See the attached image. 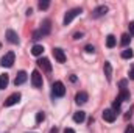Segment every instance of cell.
Here are the masks:
<instances>
[{
  "label": "cell",
  "instance_id": "e0dca14e",
  "mask_svg": "<svg viewBox=\"0 0 134 133\" xmlns=\"http://www.w3.org/2000/svg\"><path fill=\"white\" fill-rule=\"evenodd\" d=\"M115 44H117V39H115V36L109 34V36L106 38V45H108L109 49H112V47H115Z\"/></svg>",
  "mask_w": 134,
  "mask_h": 133
},
{
  "label": "cell",
  "instance_id": "836d02e7",
  "mask_svg": "<svg viewBox=\"0 0 134 133\" xmlns=\"http://www.w3.org/2000/svg\"><path fill=\"white\" fill-rule=\"evenodd\" d=\"M70 81H76V77L75 75H70Z\"/></svg>",
  "mask_w": 134,
  "mask_h": 133
},
{
  "label": "cell",
  "instance_id": "e575fe53",
  "mask_svg": "<svg viewBox=\"0 0 134 133\" xmlns=\"http://www.w3.org/2000/svg\"><path fill=\"white\" fill-rule=\"evenodd\" d=\"M50 133H58V129H56V127H55V129H52V130H50Z\"/></svg>",
  "mask_w": 134,
  "mask_h": 133
},
{
  "label": "cell",
  "instance_id": "7a4b0ae2",
  "mask_svg": "<svg viewBox=\"0 0 134 133\" xmlns=\"http://www.w3.org/2000/svg\"><path fill=\"white\" fill-rule=\"evenodd\" d=\"M81 13H83L81 8H73V9H70L69 13H66V16H64V22H63V24H64V25H69V24H70L76 16H80Z\"/></svg>",
  "mask_w": 134,
  "mask_h": 133
},
{
  "label": "cell",
  "instance_id": "7402d4cb",
  "mask_svg": "<svg viewBox=\"0 0 134 133\" xmlns=\"http://www.w3.org/2000/svg\"><path fill=\"white\" fill-rule=\"evenodd\" d=\"M44 119H45V114H44L42 111H39V113L36 114V124H41V122H44Z\"/></svg>",
  "mask_w": 134,
  "mask_h": 133
},
{
  "label": "cell",
  "instance_id": "7c38bea8",
  "mask_svg": "<svg viewBox=\"0 0 134 133\" xmlns=\"http://www.w3.org/2000/svg\"><path fill=\"white\" fill-rule=\"evenodd\" d=\"M6 39L11 42V44H19V36L14 30H8L6 32Z\"/></svg>",
  "mask_w": 134,
  "mask_h": 133
},
{
  "label": "cell",
  "instance_id": "f1b7e54d",
  "mask_svg": "<svg viewBox=\"0 0 134 133\" xmlns=\"http://www.w3.org/2000/svg\"><path fill=\"white\" fill-rule=\"evenodd\" d=\"M81 38H83V33H81V32H80V33H75V34H73V39H81Z\"/></svg>",
  "mask_w": 134,
  "mask_h": 133
},
{
  "label": "cell",
  "instance_id": "6da1fadb",
  "mask_svg": "<svg viewBox=\"0 0 134 133\" xmlns=\"http://www.w3.org/2000/svg\"><path fill=\"white\" fill-rule=\"evenodd\" d=\"M52 94H53V97H63L66 94L64 83L63 81H55L53 86H52Z\"/></svg>",
  "mask_w": 134,
  "mask_h": 133
},
{
  "label": "cell",
  "instance_id": "9a60e30c",
  "mask_svg": "<svg viewBox=\"0 0 134 133\" xmlns=\"http://www.w3.org/2000/svg\"><path fill=\"white\" fill-rule=\"evenodd\" d=\"M84 119H86V113H84V111H76V113L73 114V121H75L76 124H81Z\"/></svg>",
  "mask_w": 134,
  "mask_h": 133
},
{
  "label": "cell",
  "instance_id": "4316f807",
  "mask_svg": "<svg viewBox=\"0 0 134 133\" xmlns=\"http://www.w3.org/2000/svg\"><path fill=\"white\" fill-rule=\"evenodd\" d=\"M128 28H130V34H131V36H134V21H133V22H130Z\"/></svg>",
  "mask_w": 134,
  "mask_h": 133
},
{
  "label": "cell",
  "instance_id": "30bf717a",
  "mask_svg": "<svg viewBox=\"0 0 134 133\" xmlns=\"http://www.w3.org/2000/svg\"><path fill=\"white\" fill-rule=\"evenodd\" d=\"M27 78H28L27 72H25V70H20V72L16 75V78H14V85H16V86H19V85L25 83V81H27Z\"/></svg>",
  "mask_w": 134,
  "mask_h": 133
},
{
  "label": "cell",
  "instance_id": "277c9868",
  "mask_svg": "<svg viewBox=\"0 0 134 133\" xmlns=\"http://www.w3.org/2000/svg\"><path fill=\"white\" fill-rule=\"evenodd\" d=\"M31 83L34 88H41L42 86V75L39 74V70H33L31 74Z\"/></svg>",
  "mask_w": 134,
  "mask_h": 133
},
{
  "label": "cell",
  "instance_id": "3957f363",
  "mask_svg": "<svg viewBox=\"0 0 134 133\" xmlns=\"http://www.w3.org/2000/svg\"><path fill=\"white\" fill-rule=\"evenodd\" d=\"M14 58H16V55H14V52H8L5 57H2V60H0V64L3 67H11L14 64Z\"/></svg>",
  "mask_w": 134,
  "mask_h": 133
},
{
  "label": "cell",
  "instance_id": "484cf974",
  "mask_svg": "<svg viewBox=\"0 0 134 133\" xmlns=\"http://www.w3.org/2000/svg\"><path fill=\"white\" fill-rule=\"evenodd\" d=\"M84 50H86L87 53H94V52H95V47L89 44V45H86V47H84Z\"/></svg>",
  "mask_w": 134,
  "mask_h": 133
},
{
  "label": "cell",
  "instance_id": "d6986e66",
  "mask_svg": "<svg viewBox=\"0 0 134 133\" xmlns=\"http://www.w3.org/2000/svg\"><path fill=\"white\" fill-rule=\"evenodd\" d=\"M134 52L131 50V49H126V50H123L122 52V58H125V60H130V58H133Z\"/></svg>",
  "mask_w": 134,
  "mask_h": 133
},
{
  "label": "cell",
  "instance_id": "4dcf8cb0",
  "mask_svg": "<svg viewBox=\"0 0 134 133\" xmlns=\"http://www.w3.org/2000/svg\"><path fill=\"white\" fill-rule=\"evenodd\" d=\"M130 78H131V80H134V69H131V70H130Z\"/></svg>",
  "mask_w": 134,
  "mask_h": 133
},
{
  "label": "cell",
  "instance_id": "8fae6325",
  "mask_svg": "<svg viewBox=\"0 0 134 133\" xmlns=\"http://www.w3.org/2000/svg\"><path fill=\"white\" fill-rule=\"evenodd\" d=\"M87 100H89V96H87V93H84V91H80V93L75 96V102H76L78 105H84Z\"/></svg>",
  "mask_w": 134,
  "mask_h": 133
},
{
  "label": "cell",
  "instance_id": "2e32d148",
  "mask_svg": "<svg viewBox=\"0 0 134 133\" xmlns=\"http://www.w3.org/2000/svg\"><path fill=\"white\" fill-rule=\"evenodd\" d=\"M8 83H9L8 74H2V75H0V89H5V88L8 86Z\"/></svg>",
  "mask_w": 134,
  "mask_h": 133
},
{
  "label": "cell",
  "instance_id": "cb8c5ba5",
  "mask_svg": "<svg viewBox=\"0 0 134 133\" xmlns=\"http://www.w3.org/2000/svg\"><path fill=\"white\" fill-rule=\"evenodd\" d=\"M48 6H50V2H48V0H41V2H39V8H41V9H47Z\"/></svg>",
  "mask_w": 134,
  "mask_h": 133
},
{
  "label": "cell",
  "instance_id": "ffe728a7",
  "mask_svg": "<svg viewBox=\"0 0 134 133\" xmlns=\"http://www.w3.org/2000/svg\"><path fill=\"white\" fill-rule=\"evenodd\" d=\"M119 97H120V100H122V102H123V100H130V91L122 89V91H120V94H119Z\"/></svg>",
  "mask_w": 134,
  "mask_h": 133
},
{
  "label": "cell",
  "instance_id": "4fadbf2b",
  "mask_svg": "<svg viewBox=\"0 0 134 133\" xmlns=\"http://www.w3.org/2000/svg\"><path fill=\"white\" fill-rule=\"evenodd\" d=\"M44 36H47V34L50 33V30H52V22H50V19H45L44 22H42V27L39 28Z\"/></svg>",
  "mask_w": 134,
  "mask_h": 133
},
{
  "label": "cell",
  "instance_id": "9c48e42d",
  "mask_svg": "<svg viewBox=\"0 0 134 133\" xmlns=\"http://www.w3.org/2000/svg\"><path fill=\"white\" fill-rule=\"evenodd\" d=\"M19 100H20V94H19V93H14V94H11L8 99L5 100V106H13V105H16Z\"/></svg>",
  "mask_w": 134,
  "mask_h": 133
},
{
  "label": "cell",
  "instance_id": "ac0fdd59",
  "mask_svg": "<svg viewBox=\"0 0 134 133\" xmlns=\"http://www.w3.org/2000/svg\"><path fill=\"white\" fill-rule=\"evenodd\" d=\"M42 52H44V47L42 45H33V49H31V53H33L34 57H39V55H42Z\"/></svg>",
  "mask_w": 134,
  "mask_h": 133
},
{
  "label": "cell",
  "instance_id": "5b68a950",
  "mask_svg": "<svg viewBox=\"0 0 134 133\" xmlns=\"http://www.w3.org/2000/svg\"><path fill=\"white\" fill-rule=\"evenodd\" d=\"M53 57H55V60L58 63H66V53H64L63 49H59V47L53 49Z\"/></svg>",
  "mask_w": 134,
  "mask_h": 133
},
{
  "label": "cell",
  "instance_id": "1f68e13d",
  "mask_svg": "<svg viewBox=\"0 0 134 133\" xmlns=\"http://www.w3.org/2000/svg\"><path fill=\"white\" fill-rule=\"evenodd\" d=\"M64 133H75V130H73V129H66Z\"/></svg>",
  "mask_w": 134,
  "mask_h": 133
},
{
  "label": "cell",
  "instance_id": "d6a6232c",
  "mask_svg": "<svg viewBox=\"0 0 134 133\" xmlns=\"http://www.w3.org/2000/svg\"><path fill=\"white\" fill-rule=\"evenodd\" d=\"M31 14H33V9H31V8H28V9H27V16H31Z\"/></svg>",
  "mask_w": 134,
  "mask_h": 133
},
{
  "label": "cell",
  "instance_id": "83f0119b",
  "mask_svg": "<svg viewBox=\"0 0 134 133\" xmlns=\"http://www.w3.org/2000/svg\"><path fill=\"white\" fill-rule=\"evenodd\" d=\"M125 133H134V127H133V125H128V127H126V130H125Z\"/></svg>",
  "mask_w": 134,
  "mask_h": 133
},
{
  "label": "cell",
  "instance_id": "44dd1931",
  "mask_svg": "<svg viewBox=\"0 0 134 133\" xmlns=\"http://www.w3.org/2000/svg\"><path fill=\"white\" fill-rule=\"evenodd\" d=\"M130 41H131V38H130V34L128 33H125V34H122V45H128L130 44Z\"/></svg>",
  "mask_w": 134,
  "mask_h": 133
},
{
  "label": "cell",
  "instance_id": "52a82bcc",
  "mask_svg": "<svg viewBox=\"0 0 134 133\" xmlns=\"http://www.w3.org/2000/svg\"><path fill=\"white\" fill-rule=\"evenodd\" d=\"M115 117H117V113H115L114 110H104V111H103V119H104L106 122H114Z\"/></svg>",
  "mask_w": 134,
  "mask_h": 133
},
{
  "label": "cell",
  "instance_id": "d590c367",
  "mask_svg": "<svg viewBox=\"0 0 134 133\" xmlns=\"http://www.w3.org/2000/svg\"><path fill=\"white\" fill-rule=\"evenodd\" d=\"M0 49H2V44H0Z\"/></svg>",
  "mask_w": 134,
  "mask_h": 133
},
{
  "label": "cell",
  "instance_id": "603a6c76",
  "mask_svg": "<svg viewBox=\"0 0 134 133\" xmlns=\"http://www.w3.org/2000/svg\"><path fill=\"white\" fill-rule=\"evenodd\" d=\"M120 105H122V100H120V97H117V99L114 100V103H112V108H114L115 111H119V110H120Z\"/></svg>",
  "mask_w": 134,
  "mask_h": 133
},
{
  "label": "cell",
  "instance_id": "8992f818",
  "mask_svg": "<svg viewBox=\"0 0 134 133\" xmlns=\"http://www.w3.org/2000/svg\"><path fill=\"white\" fill-rule=\"evenodd\" d=\"M108 13V6H104V5H100V6H97L94 11H92V17L94 19H98L101 16H104Z\"/></svg>",
  "mask_w": 134,
  "mask_h": 133
},
{
  "label": "cell",
  "instance_id": "5bb4252c",
  "mask_svg": "<svg viewBox=\"0 0 134 133\" xmlns=\"http://www.w3.org/2000/svg\"><path fill=\"white\" fill-rule=\"evenodd\" d=\"M103 70H104L106 80H108V81H111V77H112V66H111V63H109V61H104V67H103Z\"/></svg>",
  "mask_w": 134,
  "mask_h": 133
},
{
  "label": "cell",
  "instance_id": "f546056e",
  "mask_svg": "<svg viewBox=\"0 0 134 133\" xmlns=\"http://www.w3.org/2000/svg\"><path fill=\"white\" fill-rule=\"evenodd\" d=\"M120 86H122V89H126V80H122L120 81Z\"/></svg>",
  "mask_w": 134,
  "mask_h": 133
},
{
  "label": "cell",
  "instance_id": "d4e9b609",
  "mask_svg": "<svg viewBox=\"0 0 134 133\" xmlns=\"http://www.w3.org/2000/svg\"><path fill=\"white\" fill-rule=\"evenodd\" d=\"M41 38H44L42 32H41V30H36V32L33 33V39H34V41H37V39H41Z\"/></svg>",
  "mask_w": 134,
  "mask_h": 133
},
{
  "label": "cell",
  "instance_id": "ba28073f",
  "mask_svg": "<svg viewBox=\"0 0 134 133\" xmlns=\"http://www.w3.org/2000/svg\"><path fill=\"white\" fill-rule=\"evenodd\" d=\"M37 66L41 67L42 70H45V72H50V70H52V64H50V60H48V58H41V60H37Z\"/></svg>",
  "mask_w": 134,
  "mask_h": 133
}]
</instances>
